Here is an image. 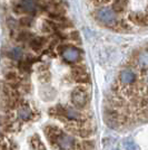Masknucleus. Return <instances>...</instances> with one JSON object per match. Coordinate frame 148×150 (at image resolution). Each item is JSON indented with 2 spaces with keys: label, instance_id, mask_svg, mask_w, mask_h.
<instances>
[{
  "label": "nucleus",
  "instance_id": "0eeeda50",
  "mask_svg": "<svg viewBox=\"0 0 148 150\" xmlns=\"http://www.w3.org/2000/svg\"><path fill=\"white\" fill-rule=\"evenodd\" d=\"M61 132V130L58 127H56V125H47L45 128V134H46V137L48 139V141L51 144V146H55L56 139L58 138V136Z\"/></svg>",
  "mask_w": 148,
  "mask_h": 150
},
{
  "label": "nucleus",
  "instance_id": "393cba45",
  "mask_svg": "<svg viewBox=\"0 0 148 150\" xmlns=\"http://www.w3.org/2000/svg\"><path fill=\"white\" fill-rule=\"evenodd\" d=\"M145 16H146V19H147V21H148V10L146 11V13H145Z\"/></svg>",
  "mask_w": 148,
  "mask_h": 150
},
{
  "label": "nucleus",
  "instance_id": "f3484780",
  "mask_svg": "<svg viewBox=\"0 0 148 150\" xmlns=\"http://www.w3.org/2000/svg\"><path fill=\"white\" fill-rule=\"evenodd\" d=\"M21 6L24 7L25 11L27 13H34L36 10V2L35 0H22Z\"/></svg>",
  "mask_w": 148,
  "mask_h": 150
},
{
  "label": "nucleus",
  "instance_id": "a211bd4d",
  "mask_svg": "<svg viewBox=\"0 0 148 150\" xmlns=\"http://www.w3.org/2000/svg\"><path fill=\"white\" fill-rule=\"evenodd\" d=\"M137 118L140 121H148V108L146 109H140L137 114Z\"/></svg>",
  "mask_w": 148,
  "mask_h": 150
},
{
  "label": "nucleus",
  "instance_id": "dca6fc26",
  "mask_svg": "<svg viewBox=\"0 0 148 150\" xmlns=\"http://www.w3.org/2000/svg\"><path fill=\"white\" fill-rule=\"evenodd\" d=\"M112 27H115L114 29L117 31H125V33H127V31H130V26L129 24L127 23V21H125V20H117V23L115 24V25L112 26Z\"/></svg>",
  "mask_w": 148,
  "mask_h": 150
},
{
  "label": "nucleus",
  "instance_id": "f03ea898",
  "mask_svg": "<svg viewBox=\"0 0 148 150\" xmlns=\"http://www.w3.org/2000/svg\"><path fill=\"white\" fill-rule=\"evenodd\" d=\"M70 100H71V103L74 106L78 108V109H84L88 104V101H89L88 92L85 88V86L80 85V86L75 88L70 94Z\"/></svg>",
  "mask_w": 148,
  "mask_h": 150
},
{
  "label": "nucleus",
  "instance_id": "a878e982",
  "mask_svg": "<svg viewBox=\"0 0 148 150\" xmlns=\"http://www.w3.org/2000/svg\"><path fill=\"white\" fill-rule=\"evenodd\" d=\"M146 82H147V83H148V74L146 75Z\"/></svg>",
  "mask_w": 148,
  "mask_h": 150
},
{
  "label": "nucleus",
  "instance_id": "4468645a",
  "mask_svg": "<svg viewBox=\"0 0 148 150\" xmlns=\"http://www.w3.org/2000/svg\"><path fill=\"white\" fill-rule=\"evenodd\" d=\"M22 55H24V53H22L20 47H15V48H11L8 52V56L13 61H20Z\"/></svg>",
  "mask_w": 148,
  "mask_h": 150
},
{
  "label": "nucleus",
  "instance_id": "412c9836",
  "mask_svg": "<svg viewBox=\"0 0 148 150\" xmlns=\"http://www.w3.org/2000/svg\"><path fill=\"white\" fill-rule=\"evenodd\" d=\"M19 24L24 27H30L32 24V18L31 17H22L19 19Z\"/></svg>",
  "mask_w": 148,
  "mask_h": 150
},
{
  "label": "nucleus",
  "instance_id": "20e7f679",
  "mask_svg": "<svg viewBox=\"0 0 148 150\" xmlns=\"http://www.w3.org/2000/svg\"><path fill=\"white\" fill-rule=\"evenodd\" d=\"M55 146L61 150H78L79 144H77L76 139L73 136L61 132L56 139Z\"/></svg>",
  "mask_w": 148,
  "mask_h": 150
},
{
  "label": "nucleus",
  "instance_id": "6ab92c4d",
  "mask_svg": "<svg viewBox=\"0 0 148 150\" xmlns=\"http://www.w3.org/2000/svg\"><path fill=\"white\" fill-rule=\"evenodd\" d=\"M124 146L127 150H139V147L133 141V140H126L124 141Z\"/></svg>",
  "mask_w": 148,
  "mask_h": 150
},
{
  "label": "nucleus",
  "instance_id": "b1692460",
  "mask_svg": "<svg viewBox=\"0 0 148 150\" xmlns=\"http://www.w3.org/2000/svg\"><path fill=\"white\" fill-rule=\"evenodd\" d=\"M90 1H91V4H93L95 7L100 8V7L105 6L106 4H108L109 0H90Z\"/></svg>",
  "mask_w": 148,
  "mask_h": 150
},
{
  "label": "nucleus",
  "instance_id": "6e6552de",
  "mask_svg": "<svg viewBox=\"0 0 148 150\" xmlns=\"http://www.w3.org/2000/svg\"><path fill=\"white\" fill-rule=\"evenodd\" d=\"M129 20L134 25L138 26V27H147L148 26V21L147 19H146V16L142 13H139V11H135V13H130Z\"/></svg>",
  "mask_w": 148,
  "mask_h": 150
},
{
  "label": "nucleus",
  "instance_id": "4be33fe9",
  "mask_svg": "<svg viewBox=\"0 0 148 150\" xmlns=\"http://www.w3.org/2000/svg\"><path fill=\"white\" fill-rule=\"evenodd\" d=\"M39 79H40V81L41 82H49L50 80V73L46 69H43L40 72V74H39Z\"/></svg>",
  "mask_w": 148,
  "mask_h": 150
},
{
  "label": "nucleus",
  "instance_id": "7ed1b4c3",
  "mask_svg": "<svg viewBox=\"0 0 148 150\" xmlns=\"http://www.w3.org/2000/svg\"><path fill=\"white\" fill-rule=\"evenodd\" d=\"M71 77L75 82L79 83L80 85H85L90 82V76L87 72L86 66L81 63L75 64L71 69Z\"/></svg>",
  "mask_w": 148,
  "mask_h": 150
},
{
  "label": "nucleus",
  "instance_id": "5701e85b",
  "mask_svg": "<svg viewBox=\"0 0 148 150\" xmlns=\"http://www.w3.org/2000/svg\"><path fill=\"white\" fill-rule=\"evenodd\" d=\"M71 42H76V43H78V42H80V36H79V34H78V31H71L69 35H68V37Z\"/></svg>",
  "mask_w": 148,
  "mask_h": 150
},
{
  "label": "nucleus",
  "instance_id": "f257e3e1",
  "mask_svg": "<svg viewBox=\"0 0 148 150\" xmlns=\"http://www.w3.org/2000/svg\"><path fill=\"white\" fill-rule=\"evenodd\" d=\"M95 17L101 24L109 27H112L117 23V13L112 10V8L108 7H101L97 9L95 13Z\"/></svg>",
  "mask_w": 148,
  "mask_h": 150
},
{
  "label": "nucleus",
  "instance_id": "9b49d317",
  "mask_svg": "<svg viewBox=\"0 0 148 150\" xmlns=\"http://www.w3.org/2000/svg\"><path fill=\"white\" fill-rule=\"evenodd\" d=\"M128 2H129V0H114L111 8L116 13H123L125 8L128 6Z\"/></svg>",
  "mask_w": 148,
  "mask_h": 150
},
{
  "label": "nucleus",
  "instance_id": "ddd939ff",
  "mask_svg": "<svg viewBox=\"0 0 148 150\" xmlns=\"http://www.w3.org/2000/svg\"><path fill=\"white\" fill-rule=\"evenodd\" d=\"M136 61H137V64L140 65L142 67L148 69V48L140 52V53L138 54L137 58H136Z\"/></svg>",
  "mask_w": 148,
  "mask_h": 150
},
{
  "label": "nucleus",
  "instance_id": "1a4fd4ad",
  "mask_svg": "<svg viewBox=\"0 0 148 150\" xmlns=\"http://www.w3.org/2000/svg\"><path fill=\"white\" fill-rule=\"evenodd\" d=\"M17 115L20 120L22 121H28L31 119L32 117V110L30 109V106L27 104H21L17 109Z\"/></svg>",
  "mask_w": 148,
  "mask_h": 150
},
{
  "label": "nucleus",
  "instance_id": "aec40b11",
  "mask_svg": "<svg viewBox=\"0 0 148 150\" xmlns=\"http://www.w3.org/2000/svg\"><path fill=\"white\" fill-rule=\"evenodd\" d=\"M31 34L30 33H28V31H21V33H19L18 34V37H17V39H18L19 42H26V40H28V39H30Z\"/></svg>",
  "mask_w": 148,
  "mask_h": 150
},
{
  "label": "nucleus",
  "instance_id": "423d86ee",
  "mask_svg": "<svg viewBox=\"0 0 148 150\" xmlns=\"http://www.w3.org/2000/svg\"><path fill=\"white\" fill-rule=\"evenodd\" d=\"M119 81L124 85H133L136 83V74L131 69H125L119 73Z\"/></svg>",
  "mask_w": 148,
  "mask_h": 150
},
{
  "label": "nucleus",
  "instance_id": "9d476101",
  "mask_svg": "<svg viewBox=\"0 0 148 150\" xmlns=\"http://www.w3.org/2000/svg\"><path fill=\"white\" fill-rule=\"evenodd\" d=\"M46 44V39L43 37H39V36H36V37H32L29 42V45L32 50L35 52H39V50H43V47Z\"/></svg>",
  "mask_w": 148,
  "mask_h": 150
},
{
  "label": "nucleus",
  "instance_id": "2eb2a0df",
  "mask_svg": "<svg viewBox=\"0 0 148 150\" xmlns=\"http://www.w3.org/2000/svg\"><path fill=\"white\" fill-rule=\"evenodd\" d=\"M30 146L34 150H45V146H43L41 139L38 136H34L30 139Z\"/></svg>",
  "mask_w": 148,
  "mask_h": 150
},
{
  "label": "nucleus",
  "instance_id": "bb28decb",
  "mask_svg": "<svg viewBox=\"0 0 148 150\" xmlns=\"http://www.w3.org/2000/svg\"><path fill=\"white\" fill-rule=\"evenodd\" d=\"M147 94H148V88H147Z\"/></svg>",
  "mask_w": 148,
  "mask_h": 150
},
{
  "label": "nucleus",
  "instance_id": "f8f14e48",
  "mask_svg": "<svg viewBox=\"0 0 148 150\" xmlns=\"http://www.w3.org/2000/svg\"><path fill=\"white\" fill-rule=\"evenodd\" d=\"M49 114L62 120L64 119V117H65V106H62L61 104H57V105L50 108Z\"/></svg>",
  "mask_w": 148,
  "mask_h": 150
},
{
  "label": "nucleus",
  "instance_id": "39448f33",
  "mask_svg": "<svg viewBox=\"0 0 148 150\" xmlns=\"http://www.w3.org/2000/svg\"><path fill=\"white\" fill-rule=\"evenodd\" d=\"M61 55L65 62L75 65V64L80 63V59L82 57V52L76 46H68L67 45L66 50H64V53Z\"/></svg>",
  "mask_w": 148,
  "mask_h": 150
}]
</instances>
